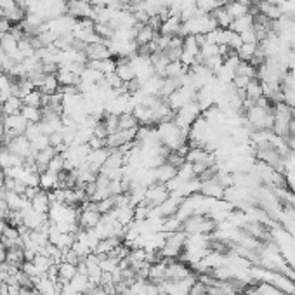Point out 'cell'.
<instances>
[{"instance_id": "cell-1", "label": "cell", "mask_w": 295, "mask_h": 295, "mask_svg": "<svg viewBox=\"0 0 295 295\" xmlns=\"http://www.w3.org/2000/svg\"><path fill=\"white\" fill-rule=\"evenodd\" d=\"M5 148H7L13 155L21 156V158H26V156L31 155V143H30V139L26 137L25 134L17 135L16 139L11 141V143H9Z\"/></svg>"}, {"instance_id": "cell-2", "label": "cell", "mask_w": 295, "mask_h": 295, "mask_svg": "<svg viewBox=\"0 0 295 295\" xmlns=\"http://www.w3.org/2000/svg\"><path fill=\"white\" fill-rule=\"evenodd\" d=\"M85 56H87L88 61H103V59L113 58L106 45V42H96V44H88L85 47Z\"/></svg>"}, {"instance_id": "cell-3", "label": "cell", "mask_w": 295, "mask_h": 295, "mask_svg": "<svg viewBox=\"0 0 295 295\" xmlns=\"http://www.w3.org/2000/svg\"><path fill=\"white\" fill-rule=\"evenodd\" d=\"M115 73L120 76V80H122L123 84H127V82H131V80H134V78H135L134 66H132L131 59H129V58L117 59V70H115Z\"/></svg>"}, {"instance_id": "cell-4", "label": "cell", "mask_w": 295, "mask_h": 295, "mask_svg": "<svg viewBox=\"0 0 295 295\" xmlns=\"http://www.w3.org/2000/svg\"><path fill=\"white\" fill-rule=\"evenodd\" d=\"M4 123H5V131H14L16 134H19V135L25 134L26 127H28V120H26L21 113L9 115V117H5Z\"/></svg>"}, {"instance_id": "cell-5", "label": "cell", "mask_w": 295, "mask_h": 295, "mask_svg": "<svg viewBox=\"0 0 295 295\" xmlns=\"http://www.w3.org/2000/svg\"><path fill=\"white\" fill-rule=\"evenodd\" d=\"M176 176H177V169L176 167H172L170 163H167V162L155 169L156 182H160V184H167V182L172 181Z\"/></svg>"}, {"instance_id": "cell-6", "label": "cell", "mask_w": 295, "mask_h": 295, "mask_svg": "<svg viewBox=\"0 0 295 295\" xmlns=\"http://www.w3.org/2000/svg\"><path fill=\"white\" fill-rule=\"evenodd\" d=\"M31 208L37 212H40V214H49V210H51V200H49V193L44 190H40V193L35 196L33 200H31Z\"/></svg>"}, {"instance_id": "cell-7", "label": "cell", "mask_w": 295, "mask_h": 295, "mask_svg": "<svg viewBox=\"0 0 295 295\" xmlns=\"http://www.w3.org/2000/svg\"><path fill=\"white\" fill-rule=\"evenodd\" d=\"M135 28H137V35H135L137 45H146V44H149L156 37V31L148 23L146 25H137Z\"/></svg>"}, {"instance_id": "cell-8", "label": "cell", "mask_w": 295, "mask_h": 295, "mask_svg": "<svg viewBox=\"0 0 295 295\" xmlns=\"http://www.w3.org/2000/svg\"><path fill=\"white\" fill-rule=\"evenodd\" d=\"M38 90L42 94H47V96H51V94H56L59 90V82H58V76L56 75H44L42 82L38 84Z\"/></svg>"}, {"instance_id": "cell-9", "label": "cell", "mask_w": 295, "mask_h": 295, "mask_svg": "<svg viewBox=\"0 0 295 295\" xmlns=\"http://www.w3.org/2000/svg\"><path fill=\"white\" fill-rule=\"evenodd\" d=\"M21 108H23V99L17 96H11L7 101L2 103V113H4L5 117L21 113Z\"/></svg>"}, {"instance_id": "cell-10", "label": "cell", "mask_w": 295, "mask_h": 295, "mask_svg": "<svg viewBox=\"0 0 295 295\" xmlns=\"http://www.w3.org/2000/svg\"><path fill=\"white\" fill-rule=\"evenodd\" d=\"M137 127H139V122L134 117V113H122L118 117V131H131Z\"/></svg>"}, {"instance_id": "cell-11", "label": "cell", "mask_w": 295, "mask_h": 295, "mask_svg": "<svg viewBox=\"0 0 295 295\" xmlns=\"http://www.w3.org/2000/svg\"><path fill=\"white\" fill-rule=\"evenodd\" d=\"M40 188H42L44 191L56 190V188H58V174L49 172V170L40 174Z\"/></svg>"}, {"instance_id": "cell-12", "label": "cell", "mask_w": 295, "mask_h": 295, "mask_svg": "<svg viewBox=\"0 0 295 295\" xmlns=\"http://www.w3.org/2000/svg\"><path fill=\"white\" fill-rule=\"evenodd\" d=\"M21 115L28 120V123H40L42 122V108H35V106L23 104Z\"/></svg>"}, {"instance_id": "cell-13", "label": "cell", "mask_w": 295, "mask_h": 295, "mask_svg": "<svg viewBox=\"0 0 295 295\" xmlns=\"http://www.w3.org/2000/svg\"><path fill=\"white\" fill-rule=\"evenodd\" d=\"M23 104L35 106V108H42L44 106V94L40 92L38 88H33L31 92H28L25 97H23Z\"/></svg>"}, {"instance_id": "cell-14", "label": "cell", "mask_w": 295, "mask_h": 295, "mask_svg": "<svg viewBox=\"0 0 295 295\" xmlns=\"http://www.w3.org/2000/svg\"><path fill=\"white\" fill-rule=\"evenodd\" d=\"M80 78H82V82H88V84H101L103 78H104V75H103L101 72L94 70V68L87 66L84 72H82Z\"/></svg>"}, {"instance_id": "cell-15", "label": "cell", "mask_w": 295, "mask_h": 295, "mask_svg": "<svg viewBox=\"0 0 295 295\" xmlns=\"http://www.w3.org/2000/svg\"><path fill=\"white\" fill-rule=\"evenodd\" d=\"M42 134L44 132H42L40 123H28V127H26V131H25V135L30 139V143H33V141L38 139Z\"/></svg>"}, {"instance_id": "cell-16", "label": "cell", "mask_w": 295, "mask_h": 295, "mask_svg": "<svg viewBox=\"0 0 295 295\" xmlns=\"http://www.w3.org/2000/svg\"><path fill=\"white\" fill-rule=\"evenodd\" d=\"M47 170L49 172H54V174H59V172H63L64 170V158L63 155H56L54 158L51 160V163H49V167H47Z\"/></svg>"}, {"instance_id": "cell-17", "label": "cell", "mask_w": 295, "mask_h": 295, "mask_svg": "<svg viewBox=\"0 0 295 295\" xmlns=\"http://www.w3.org/2000/svg\"><path fill=\"white\" fill-rule=\"evenodd\" d=\"M104 84L108 85L110 88H120L123 85V82L120 80V76L113 72V73H108V75H104Z\"/></svg>"}, {"instance_id": "cell-18", "label": "cell", "mask_w": 295, "mask_h": 295, "mask_svg": "<svg viewBox=\"0 0 295 295\" xmlns=\"http://www.w3.org/2000/svg\"><path fill=\"white\" fill-rule=\"evenodd\" d=\"M4 134H5V123H4V118L0 117V141H2Z\"/></svg>"}, {"instance_id": "cell-19", "label": "cell", "mask_w": 295, "mask_h": 295, "mask_svg": "<svg viewBox=\"0 0 295 295\" xmlns=\"http://www.w3.org/2000/svg\"><path fill=\"white\" fill-rule=\"evenodd\" d=\"M134 4H143V2H148V0H132Z\"/></svg>"}]
</instances>
